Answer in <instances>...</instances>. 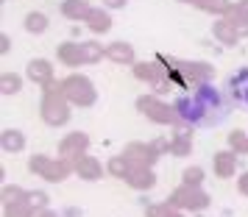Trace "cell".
Returning a JSON list of instances; mask_svg holds the SVG:
<instances>
[{
    "instance_id": "cell-1",
    "label": "cell",
    "mask_w": 248,
    "mask_h": 217,
    "mask_svg": "<svg viewBox=\"0 0 248 217\" xmlns=\"http://www.w3.org/2000/svg\"><path fill=\"white\" fill-rule=\"evenodd\" d=\"M173 109H176V117H179L181 126H215L226 117V98L212 84H201L195 89L184 92L181 98H176Z\"/></svg>"
},
{
    "instance_id": "cell-2",
    "label": "cell",
    "mask_w": 248,
    "mask_h": 217,
    "mask_svg": "<svg viewBox=\"0 0 248 217\" xmlns=\"http://www.w3.org/2000/svg\"><path fill=\"white\" fill-rule=\"evenodd\" d=\"M156 61L165 67V75L170 78L173 87L181 89H195L201 84H212L215 67L206 61H187V58H170L165 53H156Z\"/></svg>"
},
{
    "instance_id": "cell-3",
    "label": "cell",
    "mask_w": 248,
    "mask_h": 217,
    "mask_svg": "<svg viewBox=\"0 0 248 217\" xmlns=\"http://www.w3.org/2000/svg\"><path fill=\"white\" fill-rule=\"evenodd\" d=\"M70 115H73V109H70V101L64 98V92H62V81H50L47 87H42V103H39V117H42V123L50 128H62L70 123Z\"/></svg>"
},
{
    "instance_id": "cell-4",
    "label": "cell",
    "mask_w": 248,
    "mask_h": 217,
    "mask_svg": "<svg viewBox=\"0 0 248 217\" xmlns=\"http://www.w3.org/2000/svg\"><path fill=\"white\" fill-rule=\"evenodd\" d=\"M165 203L170 209H176V212H195V215H201L203 209H209L212 198H209V192H203L201 187H184L181 184V187H176L168 195Z\"/></svg>"
},
{
    "instance_id": "cell-5",
    "label": "cell",
    "mask_w": 248,
    "mask_h": 217,
    "mask_svg": "<svg viewBox=\"0 0 248 217\" xmlns=\"http://www.w3.org/2000/svg\"><path fill=\"white\" fill-rule=\"evenodd\" d=\"M62 92L70 101V106H78V109H90L98 101L95 84L87 75H81V72H73V75H67V78L62 81Z\"/></svg>"
},
{
    "instance_id": "cell-6",
    "label": "cell",
    "mask_w": 248,
    "mask_h": 217,
    "mask_svg": "<svg viewBox=\"0 0 248 217\" xmlns=\"http://www.w3.org/2000/svg\"><path fill=\"white\" fill-rule=\"evenodd\" d=\"M137 109L154 126H173V123H179L173 103H165L159 95H140L137 98Z\"/></svg>"
},
{
    "instance_id": "cell-7",
    "label": "cell",
    "mask_w": 248,
    "mask_h": 217,
    "mask_svg": "<svg viewBox=\"0 0 248 217\" xmlns=\"http://www.w3.org/2000/svg\"><path fill=\"white\" fill-rule=\"evenodd\" d=\"M28 170L34 173V175H39V178H45V181L50 184H59L64 181L73 170V161L67 159H50V156H42V153H34L31 159H28Z\"/></svg>"
},
{
    "instance_id": "cell-8",
    "label": "cell",
    "mask_w": 248,
    "mask_h": 217,
    "mask_svg": "<svg viewBox=\"0 0 248 217\" xmlns=\"http://www.w3.org/2000/svg\"><path fill=\"white\" fill-rule=\"evenodd\" d=\"M90 153V137L84 131H70L64 134V139L59 142V159H67V161H76L81 156Z\"/></svg>"
},
{
    "instance_id": "cell-9",
    "label": "cell",
    "mask_w": 248,
    "mask_h": 217,
    "mask_svg": "<svg viewBox=\"0 0 248 217\" xmlns=\"http://www.w3.org/2000/svg\"><path fill=\"white\" fill-rule=\"evenodd\" d=\"M123 156L128 159L131 167H154L159 159L154 148H151V142H128L123 148Z\"/></svg>"
},
{
    "instance_id": "cell-10",
    "label": "cell",
    "mask_w": 248,
    "mask_h": 217,
    "mask_svg": "<svg viewBox=\"0 0 248 217\" xmlns=\"http://www.w3.org/2000/svg\"><path fill=\"white\" fill-rule=\"evenodd\" d=\"M73 170H76V175L84 178V181H101L103 175H106V167H103L95 156H90V153L73 161Z\"/></svg>"
},
{
    "instance_id": "cell-11",
    "label": "cell",
    "mask_w": 248,
    "mask_h": 217,
    "mask_svg": "<svg viewBox=\"0 0 248 217\" xmlns=\"http://www.w3.org/2000/svg\"><path fill=\"white\" fill-rule=\"evenodd\" d=\"M56 58L59 64H64V67H84L87 64V58H84V45L81 42H62L56 47Z\"/></svg>"
},
{
    "instance_id": "cell-12",
    "label": "cell",
    "mask_w": 248,
    "mask_h": 217,
    "mask_svg": "<svg viewBox=\"0 0 248 217\" xmlns=\"http://www.w3.org/2000/svg\"><path fill=\"white\" fill-rule=\"evenodd\" d=\"M25 78L36 87H47L53 81V64L47 58H31L28 67H25Z\"/></svg>"
},
{
    "instance_id": "cell-13",
    "label": "cell",
    "mask_w": 248,
    "mask_h": 217,
    "mask_svg": "<svg viewBox=\"0 0 248 217\" xmlns=\"http://www.w3.org/2000/svg\"><path fill=\"white\" fill-rule=\"evenodd\" d=\"M131 75L137 81H142V84H151V87H156L162 78H168L165 75V67L159 61H137L134 67H131Z\"/></svg>"
},
{
    "instance_id": "cell-14",
    "label": "cell",
    "mask_w": 248,
    "mask_h": 217,
    "mask_svg": "<svg viewBox=\"0 0 248 217\" xmlns=\"http://www.w3.org/2000/svg\"><path fill=\"white\" fill-rule=\"evenodd\" d=\"M212 170L220 181L237 175V153L234 150H217V153H212Z\"/></svg>"
},
{
    "instance_id": "cell-15",
    "label": "cell",
    "mask_w": 248,
    "mask_h": 217,
    "mask_svg": "<svg viewBox=\"0 0 248 217\" xmlns=\"http://www.w3.org/2000/svg\"><path fill=\"white\" fill-rule=\"evenodd\" d=\"M106 58L112 61V64H123V67H134L137 64V56H134V47L123 42V39H117V42H109L106 45Z\"/></svg>"
},
{
    "instance_id": "cell-16",
    "label": "cell",
    "mask_w": 248,
    "mask_h": 217,
    "mask_svg": "<svg viewBox=\"0 0 248 217\" xmlns=\"http://www.w3.org/2000/svg\"><path fill=\"white\" fill-rule=\"evenodd\" d=\"M125 184L137 192H148L156 187V173H154V167H131V173L125 175Z\"/></svg>"
},
{
    "instance_id": "cell-17",
    "label": "cell",
    "mask_w": 248,
    "mask_h": 217,
    "mask_svg": "<svg viewBox=\"0 0 248 217\" xmlns=\"http://www.w3.org/2000/svg\"><path fill=\"white\" fill-rule=\"evenodd\" d=\"M59 12H62L64 20H73V23H87L92 6L87 3V0H62V3H59Z\"/></svg>"
},
{
    "instance_id": "cell-18",
    "label": "cell",
    "mask_w": 248,
    "mask_h": 217,
    "mask_svg": "<svg viewBox=\"0 0 248 217\" xmlns=\"http://www.w3.org/2000/svg\"><path fill=\"white\" fill-rule=\"evenodd\" d=\"M170 153L173 156H190L192 153V128L179 126L170 137Z\"/></svg>"
},
{
    "instance_id": "cell-19",
    "label": "cell",
    "mask_w": 248,
    "mask_h": 217,
    "mask_svg": "<svg viewBox=\"0 0 248 217\" xmlns=\"http://www.w3.org/2000/svg\"><path fill=\"white\" fill-rule=\"evenodd\" d=\"M212 36L220 42V45H226V47H234L237 42H240V34H237V28L229 20H223V17H217L212 23Z\"/></svg>"
},
{
    "instance_id": "cell-20",
    "label": "cell",
    "mask_w": 248,
    "mask_h": 217,
    "mask_svg": "<svg viewBox=\"0 0 248 217\" xmlns=\"http://www.w3.org/2000/svg\"><path fill=\"white\" fill-rule=\"evenodd\" d=\"M0 148H3V153H23L25 134L20 128H3L0 131Z\"/></svg>"
},
{
    "instance_id": "cell-21",
    "label": "cell",
    "mask_w": 248,
    "mask_h": 217,
    "mask_svg": "<svg viewBox=\"0 0 248 217\" xmlns=\"http://www.w3.org/2000/svg\"><path fill=\"white\" fill-rule=\"evenodd\" d=\"M229 92H232V98H234L237 103L248 106V67L237 70L234 75L229 78Z\"/></svg>"
},
{
    "instance_id": "cell-22",
    "label": "cell",
    "mask_w": 248,
    "mask_h": 217,
    "mask_svg": "<svg viewBox=\"0 0 248 217\" xmlns=\"http://www.w3.org/2000/svg\"><path fill=\"white\" fill-rule=\"evenodd\" d=\"M87 28H90L95 36H101V34H106L109 28H112V12H106V9H95L92 6V12H90V17H87Z\"/></svg>"
},
{
    "instance_id": "cell-23",
    "label": "cell",
    "mask_w": 248,
    "mask_h": 217,
    "mask_svg": "<svg viewBox=\"0 0 248 217\" xmlns=\"http://www.w3.org/2000/svg\"><path fill=\"white\" fill-rule=\"evenodd\" d=\"M23 25H25V31H28V34L39 36V34H45V31H47L50 20H47L45 12H28V14H25V20H23Z\"/></svg>"
},
{
    "instance_id": "cell-24",
    "label": "cell",
    "mask_w": 248,
    "mask_h": 217,
    "mask_svg": "<svg viewBox=\"0 0 248 217\" xmlns=\"http://www.w3.org/2000/svg\"><path fill=\"white\" fill-rule=\"evenodd\" d=\"M192 6L198 9V12L203 14H215V17H223L226 12H229V0H192Z\"/></svg>"
},
{
    "instance_id": "cell-25",
    "label": "cell",
    "mask_w": 248,
    "mask_h": 217,
    "mask_svg": "<svg viewBox=\"0 0 248 217\" xmlns=\"http://www.w3.org/2000/svg\"><path fill=\"white\" fill-rule=\"evenodd\" d=\"M84 45V58H87V64H101L103 58H106V45H101L98 39H87V42H81Z\"/></svg>"
},
{
    "instance_id": "cell-26",
    "label": "cell",
    "mask_w": 248,
    "mask_h": 217,
    "mask_svg": "<svg viewBox=\"0 0 248 217\" xmlns=\"http://www.w3.org/2000/svg\"><path fill=\"white\" fill-rule=\"evenodd\" d=\"M20 89H23V75L6 70V72L0 75V92H3V95H17Z\"/></svg>"
},
{
    "instance_id": "cell-27",
    "label": "cell",
    "mask_w": 248,
    "mask_h": 217,
    "mask_svg": "<svg viewBox=\"0 0 248 217\" xmlns=\"http://www.w3.org/2000/svg\"><path fill=\"white\" fill-rule=\"evenodd\" d=\"M3 217H36V212L23 198V201H14V203H3Z\"/></svg>"
},
{
    "instance_id": "cell-28",
    "label": "cell",
    "mask_w": 248,
    "mask_h": 217,
    "mask_svg": "<svg viewBox=\"0 0 248 217\" xmlns=\"http://www.w3.org/2000/svg\"><path fill=\"white\" fill-rule=\"evenodd\" d=\"M106 173H109L112 178H123V181H125V175L131 173V164H128V159H125L123 153H117V156H112V159H109Z\"/></svg>"
},
{
    "instance_id": "cell-29",
    "label": "cell",
    "mask_w": 248,
    "mask_h": 217,
    "mask_svg": "<svg viewBox=\"0 0 248 217\" xmlns=\"http://www.w3.org/2000/svg\"><path fill=\"white\" fill-rule=\"evenodd\" d=\"M223 20H229V23L234 25V28H237V34H240V39H246V36H248V17H243V14L237 12V6H234V3L229 6V12L223 14Z\"/></svg>"
},
{
    "instance_id": "cell-30",
    "label": "cell",
    "mask_w": 248,
    "mask_h": 217,
    "mask_svg": "<svg viewBox=\"0 0 248 217\" xmlns=\"http://www.w3.org/2000/svg\"><path fill=\"white\" fill-rule=\"evenodd\" d=\"M229 150H234V153H248V134L243 128L229 131Z\"/></svg>"
},
{
    "instance_id": "cell-31",
    "label": "cell",
    "mask_w": 248,
    "mask_h": 217,
    "mask_svg": "<svg viewBox=\"0 0 248 217\" xmlns=\"http://www.w3.org/2000/svg\"><path fill=\"white\" fill-rule=\"evenodd\" d=\"M203 178H206V173L198 164H192V167H187V170L181 173V184L184 187H203Z\"/></svg>"
},
{
    "instance_id": "cell-32",
    "label": "cell",
    "mask_w": 248,
    "mask_h": 217,
    "mask_svg": "<svg viewBox=\"0 0 248 217\" xmlns=\"http://www.w3.org/2000/svg\"><path fill=\"white\" fill-rule=\"evenodd\" d=\"M28 189H23L20 184H3V189H0V198H3V203H14V201H23Z\"/></svg>"
},
{
    "instance_id": "cell-33",
    "label": "cell",
    "mask_w": 248,
    "mask_h": 217,
    "mask_svg": "<svg viewBox=\"0 0 248 217\" xmlns=\"http://www.w3.org/2000/svg\"><path fill=\"white\" fill-rule=\"evenodd\" d=\"M25 201L34 206V212H42V209H47V201H50V195L42 192V189H28Z\"/></svg>"
},
{
    "instance_id": "cell-34",
    "label": "cell",
    "mask_w": 248,
    "mask_h": 217,
    "mask_svg": "<svg viewBox=\"0 0 248 217\" xmlns=\"http://www.w3.org/2000/svg\"><path fill=\"white\" fill-rule=\"evenodd\" d=\"M176 209H170L168 203H148L145 206V217H170Z\"/></svg>"
},
{
    "instance_id": "cell-35",
    "label": "cell",
    "mask_w": 248,
    "mask_h": 217,
    "mask_svg": "<svg viewBox=\"0 0 248 217\" xmlns=\"http://www.w3.org/2000/svg\"><path fill=\"white\" fill-rule=\"evenodd\" d=\"M151 148H154V153H156V156H162V153H170V139L156 137L154 142H151Z\"/></svg>"
},
{
    "instance_id": "cell-36",
    "label": "cell",
    "mask_w": 248,
    "mask_h": 217,
    "mask_svg": "<svg viewBox=\"0 0 248 217\" xmlns=\"http://www.w3.org/2000/svg\"><path fill=\"white\" fill-rule=\"evenodd\" d=\"M101 3H103V9H106V12H120V9L128 6V0H101Z\"/></svg>"
},
{
    "instance_id": "cell-37",
    "label": "cell",
    "mask_w": 248,
    "mask_h": 217,
    "mask_svg": "<svg viewBox=\"0 0 248 217\" xmlns=\"http://www.w3.org/2000/svg\"><path fill=\"white\" fill-rule=\"evenodd\" d=\"M237 192L243 195V198H248V170L243 175H237Z\"/></svg>"
},
{
    "instance_id": "cell-38",
    "label": "cell",
    "mask_w": 248,
    "mask_h": 217,
    "mask_svg": "<svg viewBox=\"0 0 248 217\" xmlns=\"http://www.w3.org/2000/svg\"><path fill=\"white\" fill-rule=\"evenodd\" d=\"M9 50H12V36H9V34H0V53L6 56Z\"/></svg>"
},
{
    "instance_id": "cell-39",
    "label": "cell",
    "mask_w": 248,
    "mask_h": 217,
    "mask_svg": "<svg viewBox=\"0 0 248 217\" xmlns=\"http://www.w3.org/2000/svg\"><path fill=\"white\" fill-rule=\"evenodd\" d=\"M170 87H173V84H170V78H162L154 89H156V95H165V92H170Z\"/></svg>"
},
{
    "instance_id": "cell-40",
    "label": "cell",
    "mask_w": 248,
    "mask_h": 217,
    "mask_svg": "<svg viewBox=\"0 0 248 217\" xmlns=\"http://www.w3.org/2000/svg\"><path fill=\"white\" fill-rule=\"evenodd\" d=\"M234 6H237V12L243 14V17H248V0H237Z\"/></svg>"
},
{
    "instance_id": "cell-41",
    "label": "cell",
    "mask_w": 248,
    "mask_h": 217,
    "mask_svg": "<svg viewBox=\"0 0 248 217\" xmlns=\"http://www.w3.org/2000/svg\"><path fill=\"white\" fill-rule=\"evenodd\" d=\"M36 217H62V215L53 212V209H42V212H36Z\"/></svg>"
},
{
    "instance_id": "cell-42",
    "label": "cell",
    "mask_w": 248,
    "mask_h": 217,
    "mask_svg": "<svg viewBox=\"0 0 248 217\" xmlns=\"http://www.w3.org/2000/svg\"><path fill=\"white\" fill-rule=\"evenodd\" d=\"M170 217H184V212H173V215H170Z\"/></svg>"
},
{
    "instance_id": "cell-43",
    "label": "cell",
    "mask_w": 248,
    "mask_h": 217,
    "mask_svg": "<svg viewBox=\"0 0 248 217\" xmlns=\"http://www.w3.org/2000/svg\"><path fill=\"white\" fill-rule=\"evenodd\" d=\"M176 3H187V6H192V0H176Z\"/></svg>"
}]
</instances>
